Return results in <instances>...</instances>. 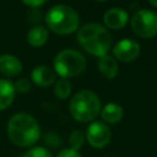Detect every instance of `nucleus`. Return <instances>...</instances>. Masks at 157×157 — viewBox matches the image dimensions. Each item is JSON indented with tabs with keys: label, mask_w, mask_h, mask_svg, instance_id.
<instances>
[{
	"label": "nucleus",
	"mask_w": 157,
	"mask_h": 157,
	"mask_svg": "<svg viewBox=\"0 0 157 157\" xmlns=\"http://www.w3.org/2000/svg\"><path fill=\"white\" fill-rule=\"evenodd\" d=\"M132 31L142 38H152L157 34V12L150 9L137 10L131 20Z\"/></svg>",
	"instance_id": "6"
},
{
	"label": "nucleus",
	"mask_w": 157,
	"mask_h": 157,
	"mask_svg": "<svg viewBox=\"0 0 157 157\" xmlns=\"http://www.w3.org/2000/svg\"><path fill=\"white\" fill-rule=\"evenodd\" d=\"M22 71V63L11 54L0 55V74L5 76H15Z\"/></svg>",
	"instance_id": "11"
},
{
	"label": "nucleus",
	"mask_w": 157,
	"mask_h": 157,
	"mask_svg": "<svg viewBox=\"0 0 157 157\" xmlns=\"http://www.w3.org/2000/svg\"><path fill=\"white\" fill-rule=\"evenodd\" d=\"M23 157H53L52 153L49 152V150L42 147V146H37V147H32L29 148Z\"/></svg>",
	"instance_id": "18"
},
{
	"label": "nucleus",
	"mask_w": 157,
	"mask_h": 157,
	"mask_svg": "<svg viewBox=\"0 0 157 157\" xmlns=\"http://www.w3.org/2000/svg\"><path fill=\"white\" fill-rule=\"evenodd\" d=\"M15 87L9 80L0 78V110L6 109L15 99Z\"/></svg>",
	"instance_id": "13"
},
{
	"label": "nucleus",
	"mask_w": 157,
	"mask_h": 157,
	"mask_svg": "<svg viewBox=\"0 0 157 157\" xmlns=\"http://www.w3.org/2000/svg\"><path fill=\"white\" fill-rule=\"evenodd\" d=\"M69 110L75 120L81 123L91 121L101 110V101L94 92L83 90L71 98Z\"/></svg>",
	"instance_id": "4"
},
{
	"label": "nucleus",
	"mask_w": 157,
	"mask_h": 157,
	"mask_svg": "<svg viewBox=\"0 0 157 157\" xmlns=\"http://www.w3.org/2000/svg\"><path fill=\"white\" fill-rule=\"evenodd\" d=\"M124 115V110L121 108V105H119L118 103H114V102H110V103H107L103 108H102V112H101V117L104 121L107 123H118L121 120Z\"/></svg>",
	"instance_id": "14"
},
{
	"label": "nucleus",
	"mask_w": 157,
	"mask_h": 157,
	"mask_svg": "<svg viewBox=\"0 0 157 157\" xmlns=\"http://www.w3.org/2000/svg\"><path fill=\"white\" fill-rule=\"evenodd\" d=\"M150 4H151L152 6H155V7H157V1H153V0H151V1H150Z\"/></svg>",
	"instance_id": "23"
},
{
	"label": "nucleus",
	"mask_w": 157,
	"mask_h": 157,
	"mask_svg": "<svg viewBox=\"0 0 157 157\" xmlns=\"http://www.w3.org/2000/svg\"><path fill=\"white\" fill-rule=\"evenodd\" d=\"M85 142V135L83 132H81L80 130H74L70 134L69 137V144H70V148L77 151Z\"/></svg>",
	"instance_id": "17"
},
{
	"label": "nucleus",
	"mask_w": 157,
	"mask_h": 157,
	"mask_svg": "<svg viewBox=\"0 0 157 157\" xmlns=\"http://www.w3.org/2000/svg\"><path fill=\"white\" fill-rule=\"evenodd\" d=\"M140 54V45L136 40L130 38H124L119 40L113 48V55L115 59L128 63L135 60Z\"/></svg>",
	"instance_id": "8"
},
{
	"label": "nucleus",
	"mask_w": 157,
	"mask_h": 157,
	"mask_svg": "<svg viewBox=\"0 0 157 157\" xmlns=\"http://www.w3.org/2000/svg\"><path fill=\"white\" fill-rule=\"evenodd\" d=\"M7 135L12 144L20 147L32 146L40 136L37 120L27 113H17L11 117L7 124Z\"/></svg>",
	"instance_id": "1"
},
{
	"label": "nucleus",
	"mask_w": 157,
	"mask_h": 157,
	"mask_svg": "<svg viewBox=\"0 0 157 157\" xmlns=\"http://www.w3.org/2000/svg\"><path fill=\"white\" fill-rule=\"evenodd\" d=\"M56 157H81V156L77 151H75L72 148H64L56 155Z\"/></svg>",
	"instance_id": "21"
},
{
	"label": "nucleus",
	"mask_w": 157,
	"mask_h": 157,
	"mask_svg": "<svg viewBox=\"0 0 157 157\" xmlns=\"http://www.w3.org/2000/svg\"><path fill=\"white\" fill-rule=\"evenodd\" d=\"M31 78L36 85L42 86V87H47V86H50L52 83H54L55 71L47 65H39L32 70Z\"/></svg>",
	"instance_id": "10"
},
{
	"label": "nucleus",
	"mask_w": 157,
	"mask_h": 157,
	"mask_svg": "<svg viewBox=\"0 0 157 157\" xmlns=\"http://www.w3.org/2000/svg\"><path fill=\"white\" fill-rule=\"evenodd\" d=\"M44 141H45L49 146H53V147H56V146H59V144H60L59 136H58L56 134H54V132H48V134H45V135H44Z\"/></svg>",
	"instance_id": "20"
},
{
	"label": "nucleus",
	"mask_w": 157,
	"mask_h": 157,
	"mask_svg": "<svg viewBox=\"0 0 157 157\" xmlns=\"http://www.w3.org/2000/svg\"><path fill=\"white\" fill-rule=\"evenodd\" d=\"M88 144L94 148H103L105 147L112 137V131L109 126L103 121H92L86 131L85 136Z\"/></svg>",
	"instance_id": "7"
},
{
	"label": "nucleus",
	"mask_w": 157,
	"mask_h": 157,
	"mask_svg": "<svg viewBox=\"0 0 157 157\" xmlns=\"http://www.w3.org/2000/svg\"><path fill=\"white\" fill-rule=\"evenodd\" d=\"M13 87H15V91H18V92H22V93L27 92L31 88V81L28 78H26V77L18 78L16 81V83L13 85Z\"/></svg>",
	"instance_id": "19"
},
{
	"label": "nucleus",
	"mask_w": 157,
	"mask_h": 157,
	"mask_svg": "<svg viewBox=\"0 0 157 157\" xmlns=\"http://www.w3.org/2000/svg\"><path fill=\"white\" fill-rule=\"evenodd\" d=\"M71 93V83L67 78H59L54 86V94L59 99H65Z\"/></svg>",
	"instance_id": "16"
},
{
	"label": "nucleus",
	"mask_w": 157,
	"mask_h": 157,
	"mask_svg": "<svg viewBox=\"0 0 157 157\" xmlns=\"http://www.w3.org/2000/svg\"><path fill=\"white\" fill-rule=\"evenodd\" d=\"M54 71L63 78L74 77L81 74L86 66L85 56L75 49H64L54 58Z\"/></svg>",
	"instance_id": "5"
},
{
	"label": "nucleus",
	"mask_w": 157,
	"mask_h": 157,
	"mask_svg": "<svg viewBox=\"0 0 157 157\" xmlns=\"http://www.w3.org/2000/svg\"><path fill=\"white\" fill-rule=\"evenodd\" d=\"M78 15L69 5L58 4L45 13V23L49 29L58 34H70L78 27Z\"/></svg>",
	"instance_id": "3"
},
{
	"label": "nucleus",
	"mask_w": 157,
	"mask_h": 157,
	"mask_svg": "<svg viewBox=\"0 0 157 157\" xmlns=\"http://www.w3.org/2000/svg\"><path fill=\"white\" fill-rule=\"evenodd\" d=\"M48 39V29L44 26H36L27 33V40L33 47H42Z\"/></svg>",
	"instance_id": "15"
},
{
	"label": "nucleus",
	"mask_w": 157,
	"mask_h": 157,
	"mask_svg": "<svg viewBox=\"0 0 157 157\" xmlns=\"http://www.w3.org/2000/svg\"><path fill=\"white\" fill-rule=\"evenodd\" d=\"M25 5H28V6H32V7H37V6H40L44 4L43 0H38V1H23Z\"/></svg>",
	"instance_id": "22"
},
{
	"label": "nucleus",
	"mask_w": 157,
	"mask_h": 157,
	"mask_svg": "<svg viewBox=\"0 0 157 157\" xmlns=\"http://www.w3.org/2000/svg\"><path fill=\"white\" fill-rule=\"evenodd\" d=\"M98 69H99V72L105 78H109V80L114 78L119 71V66H118L117 60L108 54H105L98 59Z\"/></svg>",
	"instance_id": "12"
},
{
	"label": "nucleus",
	"mask_w": 157,
	"mask_h": 157,
	"mask_svg": "<svg viewBox=\"0 0 157 157\" xmlns=\"http://www.w3.org/2000/svg\"><path fill=\"white\" fill-rule=\"evenodd\" d=\"M129 20L128 12L121 7H112L108 9L103 15V21L108 28L119 29L126 25Z\"/></svg>",
	"instance_id": "9"
},
{
	"label": "nucleus",
	"mask_w": 157,
	"mask_h": 157,
	"mask_svg": "<svg viewBox=\"0 0 157 157\" xmlns=\"http://www.w3.org/2000/svg\"><path fill=\"white\" fill-rule=\"evenodd\" d=\"M77 40L90 54L99 58L105 55L112 45V37L108 29L96 22L83 25L77 32Z\"/></svg>",
	"instance_id": "2"
}]
</instances>
